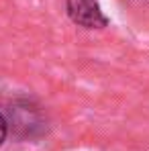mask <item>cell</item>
<instances>
[{
	"label": "cell",
	"instance_id": "3957f363",
	"mask_svg": "<svg viewBox=\"0 0 149 151\" xmlns=\"http://www.w3.org/2000/svg\"><path fill=\"white\" fill-rule=\"evenodd\" d=\"M125 4V8H129L135 14H143L149 17V0H121Z\"/></svg>",
	"mask_w": 149,
	"mask_h": 151
},
{
	"label": "cell",
	"instance_id": "277c9868",
	"mask_svg": "<svg viewBox=\"0 0 149 151\" xmlns=\"http://www.w3.org/2000/svg\"><path fill=\"white\" fill-rule=\"evenodd\" d=\"M6 137H8V123H6V119H4V114L0 112V147L4 145V141H6Z\"/></svg>",
	"mask_w": 149,
	"mask_h": 151
},
{
	"label": "cell",
	"instance_id": "7a4b0ae2",
	"mask_svg": "<svg viewBox=\"0 0 149 151\" xmlns=\"http://www.w3.org/2000/svg\"><path fill=\"white\" fill-rule=\"evenodd\" d=\"M66 14L76 27L86 31H102L110 25L100 0H66Z\"/></svg>",
	"mask_w": 149,
	"mask_h": 151
},
{
	"label": "cell",
	"instance_id": "6da1fadb",
	"mask_svg": "<svg viewBox=\"0 0 149 151\" xmlns=\"http://www.w3.org/2000/svg\"><path fill=\"white\" fill-rule=\"evenodd\" d=\"M8 123V135L23 143H37L51 131V121L45 106L31 94H14L4 100L0 110Z\"/></svg>",
	"mask_w": 149,
	"mask_h": 151
}]
</instances>
